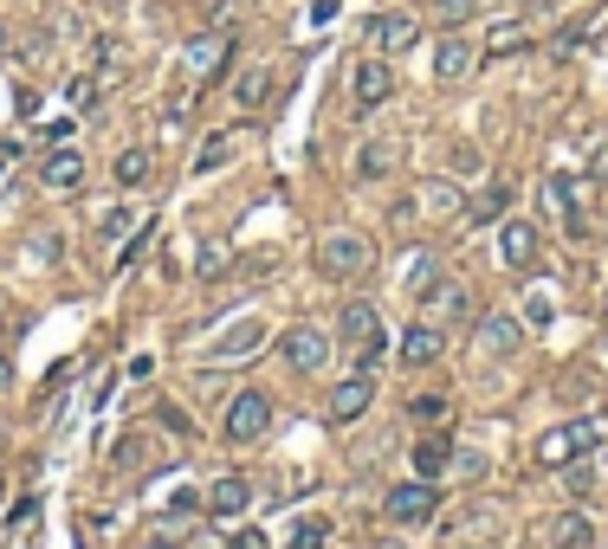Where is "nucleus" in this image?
I'll use <instances>...</instances> for the list:
<instances>
[{
	"instance_id": "nucleus-1",
	"label": "nucleus",
	"mask_w": 608,
	"mask_h": 549,
	"mask_svg": "<svg viewBox=\"0 0 608 549\" xmlns=\"http://www.w3.org/2000/svg\"><path fill=\"white\" fill-rule=\"evenodd\" d=\"M337 343L356 356L363 368H376L382 363V349H388V329H382V311L369 304V297H349L337 311Z\"/></svg>"
},
{
	"instance_id": "nucleus-2",
	"label": "nucleus",
	"mask_w": 608,
	"mask_h": 549,
	"mask_svg": "<svg viewBox=\"0 0 608 549\" xmlns=\"http://www.w3.org/2000/svg\"><path fill=\"white\" fill-rule=\"evenodd\" d=\"M596 446H602V420H596V414H576V420H564V427H550V434L537 439V466L564 472L576 459H589Z\"/></svg>"
},
{
	"instance_id": "nucleus-3",
	"label": "nucleus",
	"mask_w": 608,
	"mask_h": 549,
	"mask_svg": "<svg viewBox=\"0 0 608 549\" xmlns=\"http://www.w3.org/2000/svg\"><path fill=\"white\" fill-rule=\"evenodd\" d=\"M369 265H376V246H369L363 233H324V240H317V272H324L331 285H356Z\"/></svg>"
},
{
	"instance_id": "nucleus-4",
	"label": "nucleus",
	"mask_w": 608,
	"mask_h": 549,
	"mask_svg": "<svg viewBox=\"0 0 608 549\" xmlns=\"http://www.w3.org/2000/svg\"><path fill=\"white\" fill-rule=\"evenodd\" d=\"M272 427V395L266 388H240L227 401V420H221V434H227V446H260Z\"/></svg>"
},
{
	"instance_id": "nucleus-5",
	"label": "nucleus",
	"mask_w": 608,
	"mask_h": 549,
	"mask_svg": "<svg viewBox=\"0 0 608 549\" xmlns=\"http://www.w3.org/2000/svg\"><path fill=\"white\" fill-rule=\"evenodd\" d=\"M434 511H440V485H434V478H402V485L382 498V517H388V523H402V530L427 523Z\"/></svg>"
},
{
	"instance_id": "nucleus-6",
	"label": "nucleus",
	"mask_w": 608,
	"mask_h": 549,
	"mask_svg": "<svg viewBox=\"0 0 608 549\" xmlns=\"http://www.w3.org/2000/svg\"><path fill=\"white\" fill-rule=\"evenodd\" d=\"M331 349H337V343H331L317 324H292L285 336H278V356H285L292 375H324V368H331Z\"/></svg>"
},
{
	"instance_id": "nucleus-7",
	"label": "nucleus",
	"mask_w": 608,
	"mask_h": 549,
	"mask_svg": "<svg viewBox=\"0 0 608 549\" xmlns=\"http://www.w3.org/2000/svg\"><path fill=\"white\" fill-rule=\"evenodd\" d=\"M369 401H376V368L356 363V375H343L337 388H331L324 420H331V427H349V420H363V414H369Z\"/></svg>"
},
{
	"instance_id": "nucleus-8",
	"label": "nucleus",
	"mask_w": 608,
	"mask_h": 549,
	"mask_svg": "<svg viewBox=\"0 0 608 549\" xmlns=\"http://www.w3.org/2000/svg\"><path fill=\"white\" fill-rule=\"evenodd\" d=\"M415 304L427 311V324H440V329L473 324V292H466V285H454L447 272H440V278H434V285H427V292L415 297Z\"/></svg>"
},
{
	"instance_id": "nucleus-9",
	"label": "nucleus",
	"mask_w": 608,
	"mask_h": 549,
	"mask_svg": "<svg viewBox=\"0 0 608 549\" xmlns=\"http://www.w3.org/2000/svg\"><path fill=\"white\" fill-rule=\"evenodd\" d=\"M388 98H395V65H388L382 52L356 59V65H349V104L356 110H382Z\"/></svg>"
},
{
	"instance_id": "nucleus-10",
	"label": "nucleus",
	"mask_w": 608,
	"mask_h": 549,
	"mask_svg": "<svg viewBox=\"0 0 608 549\" xmlns=\"http://www.w3.org/2000/svg\"><path fill=\"white\" fill-rule=\"evenodd\" d=\"M473 343H479V356H486V363H511V356L525 349V317H511V311H493V317H479Z\"/></svg>"
},
{
	"instance_id": "nucleus-11",
	"label": "nucleus",
	"mask_w": 608,
	"mask_h": 549,
	"mask_svg": "<svg viewBox=\"0 0 608 549\" xmlns=\"http://www.w3.org/2000/svg\"><path fill=\"white\" fill-rule=\"evenodd\" d=\"M363 39H369V52H382V59H402V52L420 45V20L415 13H376V20L363 27Z\"/></svg>"
},
{
	"instance_id": "nucleus-12",
	"label": "nucleus",
	"mask_w": 608,
	"mask_h": 549,
	"mask_svg": "<svg viewBox=\"0 0 608 549\" xmlns=\"http://www.w3.org/2000/svg\"><path fill=\"white\" fill-rule=\"evenodd\" d=\"M537 207H544V220H557V226H570V233H582V187L564 182V175H550V182L537 187Z\"/></svg>"
},
{
	"instance_id": "nucleus-13",
	"label": "nucleus",
	"mask_w": 608,
	"mask_h": 549,
	"mask_svg": "<svg viewBox=\"0 0 608 549\" xmlns=\"http://www.w3.org/2000/svg\"><path fill=\"white\" fill-rule=\"evenodd\" d=\"M498 258H505L511 272H531L537 258H544V240H537L531 220H505V226H498Z\"/></svg>"
},
{
	"instance_id": "nucleus-14",
	"label": "nucleus",
	"mask_w": 608,
	"mask_h": 549,
	"mask_svg": "<svg viewBox=\"0 0 608 549\" xmlns=\"http://www.w3.org/2000/svg\"><path fill=\"white\" fill-rule=\"evenodd\" d=\"M182 59H189V72L201 78V84H214V78L227 72V59H233V33H194Z\"/></svg>"
},
{
	"instance_id": "nucleus-15",
	"label": "nucleus",
	"mask_w": 608,
	"mask_h": 549,
	"mask_svg": "<svg viewBox=\"0 0 608 549\" xmlns=\"http://www.w3.org/2000/svg\"><path fill=\"white\" fill-rule=\"evenodd\" d=\"M78 182H84V155L65 149V143H52L45 162H39V187H45V194H78Z\"/></svg>"
},
{
	"instance_id": "nucleus-16",
	"label": "nucleus",
	"mask_w": 608,
	"mask_h": 549,
	"mask_svg": "<svg viewBox=\"0 0 608 549\" xmlns=\"http://www.w3.org/2000/svg\"><path fill=\"white\" fill-rule=\"evenodd\" d=\"M246 505H253V478H240V472H221L214 485H207V498H201V511L207 517H246Z\"/></svg>"
},
{
	"instance_id": "nucleus-17",
	"label": "nucleus",
	"mask_w": 608,
	"mask_h": 549,
	"mask_svg": "<svg viewBox=\"0 0 608 549\" xmlns=\"http://www.w3.org/2000/svg\"><path fill=\"white\" fill-rule=\"evenodd\" d=\"M395 356H402L408 368H434L440 356H447V329L440 324H408V336L395 343Z\"/></svg>"
},
{
	"instance_id": "nucleus-18",
	"label": "nucleus",
	"mask_w": 608,
	"mask_h": 549,
	"mask_svg": "<svg viewBox=\"0 0 608 549\" xmlns=\"http://www.w3.org/2000/svg\"><path fill=\"white\" fill-rule=\"evenodd\" d=\"M473 65H479V45L459 33V27L440 39V45H434V78H440V84H459V78L473 72Z\"/></svg>"
},
{
	"instance_id": "nucleus-19",
	"label": "nucleus",
	"mask_w": 608,
	"mask_h": 549,
	"mask_svg": "<svg viewBox=\"0 0 608 549\" xmlns=\"http://www.w3.org/2000/svg\"><path fill=\"white\" fill-rule=\"evenodd\" d=\"M260 343H266V324H260V317H246V324H233L221 343H207V349H201V363H240V356H253Z\"/></svg>"
},
{
	"instance_id": "nucleus-20",
	"label": "nucleus",
	"mask_w": 608,
	"mask_h": 549,
	"mask_svg": "<svg viewBox=\"0 0 608 549\" xmlns=\"http://www.w3.org/2000/svg\"><path fill=\"white\" fill-rule=\"evenodd\" d=\"M544 549H596V523L582 511H557L544 523Z\"/></svg>"
},
{
	"instance_id": "nucleus-21",
	"label": "nucleus",
	"mask_w": 608,
	"mask_h": 549,
	"mask_svg": "<svg viewBox=\"0 0 608 549\" xmlns=\"http://www.w3.org/2000/svg\"><path fill=\"white\" fill-rule=\"evenodd\" d=\"M233 155H240V130H214L207 143L194 149V175H214V169H227Z\"/></svg>"
},
{
	"instance_id": "nucleus-22",
	"label": "nucleus",
	"mask_w": 608,
	"mask_h": 549,
	"mask_svg": "<svg viewBox=\"0 0 608 549\" xmlns=\"http://www.w3.org/2000/svg\"><path fill=\"white\" fill-rule=\"evenodd\" d=\"M395 155H402V149L388 143V136H369V143L356 149V175H363V182H382V175L395 169Z\"/></svg>"
},
{
	"instance_id": "nucleus-23",
	"label": "nucleus",
	"mask_w": 608,
	"mask_h": 549,
	"mask_svg": "<svg viewBox=\"0 0 608 549\" xmlns=\"http://www.w3.org/2000/svg\"><path fill=\"white\" fill-rule=\"evenodd\" d=\"M266 98H272V72L266 65H246V72L233 78V104L240 110H260Z\"/></svg>"
},
{
	"instance_id": "nucleus-24",
	"label": "nucleus",
	"mask_w": 608,
	"mask_h": 549,
	"mask_svg": "<svg viewBox=\"0 0 608 549\" xmlns=\"http://www.w3.org/2000/svg\"><path fill=\"white\" fill-rule=\"evenodd\" d=\"M454 466V439H420L415 446V478H440Z\"/></svg>"
},
{
	"instance_id": "nucleus-25",
	"label": "nucleus",
	"mask_w": 608,
	"mask_h": 549,
	"mask_svg": "<svg viewBox=\"0 0 608 549\" xmlns=\"http://www.w3.org/2000/svg\"><path fill=\"white\" fill-rule=\"evenodd\" d=\"M557 324V297L550 285H525V329H550Z\"/></svg>"
},
{
	"instance_id": "nucleus-26",
	"label": "nucleus",
	"mask_w": 608,
	"mask_h": 549,
	"mask_svg": "<svg viewBox=\"0 0 608 549\" xmlns=\"http://www.w3.org/2000/svg\"><path fill=\"white\" fill-rule=\"evenodd\" d=\"M434 278H440V258H434V253H415L408 265H402V292H408V297H420Z\"/></svg>"
},
{
	"instance_id": "nucleus-27",
	"label": "nucleus",
	"mask_w": 608,
	"mask_h": 549,
	"mask_svg": "<svg viewBox=\"0 0 608 549\" xmlns=\"http://www.w3.org/2000/svg\"><path fill=\"white\" fill-rule=\"evenodd\" d=\"M150 169H155V155H150L143 143L116 155V182H123V187H143V182H150Z\"/></svg>"
},
{
	"instance_id": "nucleus-28",
	"label": "nucleus",
	"mask_w": 608,
	"mask_h": 549,
	"mask_svg": "<svg viewBox=\"0 0 608 549\" xmlns=\"http://www.w3.org/2000/svg\"><path fill=\"white\" fill-rule=\"evenodd\" d=\"M227 240H201L194 246V278H214V272H227Z\"/></svg>"
},
{
	"instance_id": "nucleus-29",
	"label": "nucleus",
	"mask_w": 608,
	"mask_h": 549,
	"mask_svg": "<svg viewBox=\"0 0 608 549\" xmlns=\"http://www.w3.org/2000/svg\"><path fill=\"white\" fill-rule=\"evenodd\" d=\"M479 7H486V0H434V20H440V27H466Z\"/></svg>"
},
{
	"instance_id": "nucleus-30",
	"label": "nucleus",
	"mask_w": 608,
	"mask_h": 549,
	"mask_svg": "<svg viewBox=\"0 0 608 549\" xmlns=\"http://www.w3.org/2000/svg\"><path fill=\"white\" fill-rule=\"evenodd\" d=\"M59 253H65V233H39L33 246H27V258H33V265H59Z\"/></svg>"
},
{
	"instance_id": "nucleus-31",
	"label": "nucleus",
	"mask_w": 608,
	"mask_h": 549,
	"mask_svg": "<svg viewBox=\"0 0 608 549\" xmlns=\"http://www.w3.org/2000/svg\"><path fill=\"white\" fill-rule=\"evenodd\" d=\"M324 537H331V523L324 517H304L298 530H292V549H324Z\"/></svg>"
},
{
	"instance_id": "nucleus-32",
	"label": "nucleus",
	"mask_w": 608,
	"mask_h": 549,
	"mask_svg": "<svg viewBox=\"0 0 608 549\" xmlns=\"http://www.w3.org/2000/svg\"><path fill=\"white\" fill-rule=\"evenodd\" d=\"M130 226H136V207H111V214L98 220V240H123Z\"/></svg>"
},
{
	"instance_id": "nucleus-33",
	"label": "nucleus",
	"mask_w": 608,
	"mask_h": 549,
	"mask_svg": "<svg viewBox=\"0 0 608 549\" xmlns=\"http://www.w3.org/2000/svg\"><path fill=\"white\" fill-rule=\"evenodd\" d=\"M505 201H511V194H505V187H486V194H479V201H473V207H466V220H473V226H479V220H493L498 207H505Z\"/></svg>"
},
{
	"instance_id": "nucleus-34",
	"label": "nucleus",
	"mask_w": 608,
	"mask_h": 549,
	"mask_svg": "<svg viewBox=\"0 0 608 549\" xmlns=\"http://www.w3.org/2000/svg\"><path fill=\"white\" fill-rule=\"evenodd\" d=\"M408 414L434 427V420H447V395H415V401H408Z\"/></svg>"
},
{
	"instance_id": "nucleus-35",
	"label": "nucleus",
	"mask_w": 608,
	"mask_h": 549,
	"mask_svg": "<svg viewBox=\"0 0 608 549\" xmlns=\"http://www.w3.org/2000/svg\"><path fill=\"white\" fill-rule=\"evenodd\" d=\"M447 169H454V175H479V149L454 143V149H447Z\"/></svg>"
},
{
	"instance_id": "nucleus-36",
	"label": "nucleus",
	"mask_w": 608,
	"mask_h": 549,
	"mask_svg": "<svg viewBox=\"0 0 608 549\" xmlns=\"http://www.w3.org/2000/svg\"><path fill=\"white\" fill-rule=\"evenodd\" d=\"M518 45H525V27H518V20H505V27L493 33V45H486V52H518Z\"/></svg>"
},
{
	"instance_id": "nucleus-37",
	"label": "nucleus",
	"mask_w": 608,
	"mask_h": 549,
	"mask_svg": "<svg viewBox=\"0 0 608 549\" xmlns=\"http://www.w3.org/2000/svg\"><path fill=\"white\" fill-rule=\"evenodd\" d=\"M65 91H72V104H78V110H91V78H72Z\"/></svg>"
},
{
	"instance_id": "nucleus-38",
	"label": "nucleus",
	"mask_w": 608,
	"mask_h": 549,
	"mask_svg": "<svg viewBox=\"0 0 608 549\" xmlns=\"http://www.w3.org/2000/svg\"><path fill=\"white\" fill-rule=\"evenodd\" d=\"M227 549H266V537H260V530H240V537H233Z\"/></svg>"
},
{
	"instance_id": "nucleus-39",
	"label": "nucleus",
	"mask_w": 608,
	"mask_h": 549,
	"mask_svg": "<svg viewBox=\"0 0 608 549\" xmlns=\"http://www.w3.org/2000/svg\"><path fill=\"white\" fill-rule=\"evenodd\" d=\"M13 388V356H0V395Z\"/></svg>"
},
{
	"instance_id": "nucleus-40",
	"label": "nucleus",
	"mask_w": 608,
	"mask_h": 549,
	"mask_svg": "<svg viewBox=\"0 0 608 549\" xmlns=\"http://www.w3.org/2000/svg\"><path fill=\"white\" fill-rule=\"evenodd\" d=\"M136 549H175V543H169V537H143Z\"/></svg>"
},
{
	"instance_id": "nucleus-41",
	"label": "nucleus",
	"mask_w": 608,
	"mask_h": 549,
	"mask_svg": "<svg viewBox=\"0 0 608 549\" xmlns=\"http://www.w3.org/2000/svg\"><path fill=\"white\" fill-rule=\"evenodd\" d=\"M7 52H13V33H7V27H0V59H7Z\"/></svg>"
},
{
	"instance_id": "nucleus-42",
	"label": "nucleus",
	"mask_w": 608,
	"mask_h": 549,
	"mask_svg": "<svg viewBox=\"0 0 608 549\" xmlns=\"http://www.w3.org/2000/svg\"><path fill=\"white\" fill-rule=\"evenodd\" d=\"M0 182H7V155H0Z\"/></svg>"
},
{
	"instance_id": "nucleus-43",
	"label": "nucleus",
	"mask_w": 608,
	"mask_h": 549,
	"mask_svg": "<svg viewBox=\"0 0 608 549\" xmlns=\"http://www.w3.org/2000/svg\"><path fill=\"white\" fill-rule=\"evenodd\" d=\"M0 446H7V427H0Z\"/></svg>"
}]
</instances>
